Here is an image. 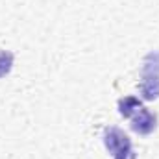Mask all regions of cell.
Returning <instances> with one entry per match:
<instances>
[{
	"instance_id": "obj_1",
	"label": "cell",
	"mask_w": 159,
	"mask_h": 159,
	"mask_svg": "<svg viewBox=\"0 0 159 159\" xmlns=\"http://www.w3.org/2000/svg\"><path fill=\"white\" fill-rule=\"evenodd\" d=\"M143 81H141V96L144 100L159 98V52H150L143 61Z\"/></svg>"
},
{
	"instance_id": "obj_2",
	"label": "cell",
	"mask_w": 159,
	"mask_h": 159,
	"mask_svg": "<svg viewBox=\"0 0 159 159\" xmlns=\"http://www.w3.org/2000/svg\"><path fill=\"white\" fill-rule=\"evenodd\" d=\"M104 144L113 159H135V150L131 146L129 137L115 126H109L104 129Z\"/></svg>"
},
{
	"instance_id": "obj_3",
	"label": "cell",
	"mask_w": 159,
	"mask_h": 159,
	"mask_svg": "<svg viewBox=\"0 0 159 159\" xmlns=\"http://www.w3.org/2000/svg\"><path fill=\"white\" fill-rule=\"evenodd\" d=\"M129 126H131V129H133L135 133H139V135H150V133L156 129V126H157V117H156V113H152L150 109L141 107V109L133 115Z\"/></svg>"
},
{
	"instance_id": "obj_4",
	"label": "cell",
	"mask_w": 159,
	"mask_h": 159,
	"mask_svg": "<svg viewBox=\"0 0 159 159\" xmlns=\"http://www.w3.org/2000/svg\"><path fill=\"white\" fill-rule=\"evenodd\" d=\"M141 107H143V102H141L137 96H124V98L119 100V113L124 119L133 117Z\"/></svg>"
},
{
	"instance_id": "obj_5",
	"label": "cell",
	"mask_w": 159,
	"mask_h": 159,
	"mask_svg": "<svg viewBox=\"0 0 159 159\" xmlns=\"http://www.w3.org/2000/svg\"><path fill=\"white\" fill-rule=\"evenodd\" d=\"M13 54L11 52H7V50H2L0 52V78H4V76H7L9 72H11V69H13Z\"/></svg>"
}]
</instances>
